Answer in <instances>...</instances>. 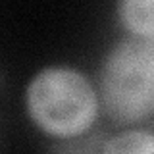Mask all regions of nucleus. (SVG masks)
Segmentation results:
<instances>
[{
  "label": "nucleus",
  "instance_id": "1",
  "mask_svg": "<svg viewBox=\"0 0 154 154\" xmlns=\"http://www.w3.org/2000/svg\"><path fill=\"white\" fill-rule=\"evenodd\" d=\"M27 116L42 133L73 139L96 122L98 93L89 77L75 67L48 66L33 75L25 89Z\"/></svg>",
  "mask_w": 154,
  "mask_h": 154
},
{
  "label": "nucleus",
  "instance_id": "2",
  "mask_svg": "<svg viewBox=\"0 0 154 154\" xmlns=\"http://www.w3.org/2000/svg\"><path fill=\"white\" fill-rule=\"evenodd\" d=\"M98 100L116 123L154 112V38L131 35L110 48L98 73Z\"/></svg>",
  "mask_w": 154,
  "mask_h": 154
},
{
  "label": "nucleus",
  "instance_id": "3",
  "mask_svg": "<svg viewBox=\"0 0 154 154\" xmlns=\"http://www.w3.org/2000/svg\"><path fill=\"white\" fill-rule=\"evenodd\" d=\"M116 10L131 35L154 38V0H118Z\"/></svg>",
  "mask_w": 154,
  "mask_h": 154
},
{
  "label": "nucleus",
  "instance_id": "4",
  "mask_svg": "<svg viewBox=\"0 0 154 154\" xmlns=\"http://www.w3.org/2000/svg\"><path fill=\"white\" fill-rule=\"evenodd\" d=\"M102 152H133V154H154V133L143 129H127L108 139L102 146Z\"/></svg>",
  "mask_w": 154,
  "mask_h": 154
}]
</instances>
